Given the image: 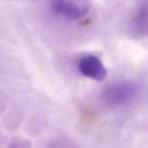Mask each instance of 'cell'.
<instances>
[{
  "mask_svg": "<svg viewBox=\"0 0 148 148\" xmlns=\"http://www.w3.org/2000/svg\"><path fill=\"white\" fill-rule=\"evenodd\" d=\"M136 96V86L132 82H117L109 86L102 97L106 105L111 108H118L128 104Z\"/></svg>",
  "mask_w": 148,
  "mask_h": 148,
  "instance_id": "obj_2",
  "label": "cell"
},
{
  "mask_svg": "<svg viewBox=\"0 0 148 148\" xmlns=\"http://www.w3.org/2000/svg\"><path fill=\"white\" fill-rule=\"evenodd\" d=\"M79 72L91 80L101 81L106 75V68L103 65L102 60L95 54H84L77 61Z\"/></svg>",
  "mask_w": 148,
  "mask_h": 148,
  "instance_id": "obj_3",
  "label": "cell"
},
{
  "mask_svg": "<svg viewBox=\"0 0 148 148\" xmlns=\"http://www.w3.org/2000/svg\"><path fill=\"white\" fill-rule=\"evenodd\" d=\"M51 10L60 18L76 21L82 18L90 9L89 0H51Z\"/></svg>",
  "mask_w": 148,
  "mask_h": 148,
  "instance_id": "obj_1",
  "label": "cell"
},
{
  "mask_svg": "<svg viewBox=\"0 0 148 148\" xmlns=\"http://www.w3.org/2000/svg\"><path fill=\"white\" fill-rule=\"evenodd\" d=\"M133 25L138 32L143 35L147 32V1L146 0H142L136 8L133 17Z\"/></svg>",
  "mask_w": 148,
  "mask_h": 148,
  "instance_id": "obj_4",
  "label": "cell"
}]
</instances>
